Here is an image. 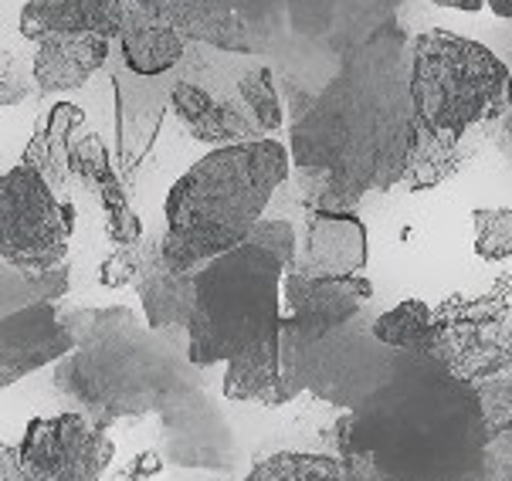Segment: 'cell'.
Instances as JSON below:
<instances>
[{"mask_svg":"<svg viewBox=\"0 0 512 481\" xmlns=\"http://www.w3.org/2000/svg\"><path fill=\"white\" fill-rule=\"evenodd\" d=\"M418 139L411 38L390 24L336 61V75L289 122L295 194L306 211H357L397 187Z\"/></svg>","mask_w":512,"mask_h":481,"instance_id":"6da1fadb","label":"cell"},{"mask_svg":"<svg viewBox=\"0 0 512 481\" xmlns=\"http://www.w3.org/2000/svg\"><path fill=\"white\" fill-rule=\"evenodd\" d=\"M346 481H485V410L475 383L401 349L394 373L333 427Z\"/></svg>","mask_w":512,"mask_h":481,"instance_id":"7a4b0ae2","label":"cell"},{"mask_svg":"<svg viewBox=\"0 0 512 481\" xmlns=\"http://www.w3.org/2000/svg\"><path fill=\"white\" fill-rule=\"evenodd\" d=\"M75 349L55 363V390L106 431L123 417L160 414L167 427L184 424L194 404L211 407L197 393L187 360V329H150L136 312L72 309L62 312Z\"/></svg>","mask_w":512,"mask_h":481,"instance_id":"3957f363","label":"cell"},{"mask_svg":"<svg viewBox=\"0 0 512 481\" xmlns=\"http://www.w3.org/2000/svg\"><path fill=\"white\" fill-rule=\"evenodd\" d=\"M282 278L285 265L262 244H238L197 271L187 322V360L224 363L221 390L241 404L282 407Z\"/></svg>","mask_w":512,"mask_h":481,"instance_id":"277c9868","label":"cell"},{"mask_svg":"<svg viewBox=\"0 0 512 481\" xmlns=\"http://www.w3.org/2000/svg\"><path fill=\"white\" fill-rule=\"evenodd\" d=\"M292 177L289 146L279 139L214 146L170 187L160 234V258L197 275L214 258L248 241L268 200Z\"/></svg>","mask_w":512,"mask_h":481,"instance_id":"5b68a950","label":"cell"},{"mask_svg":"<svg viewBox=\"0 0 512 481\" xmlns=\"http://www.w3.org/2000/svg\"><path fill=\"white\" fill-rule=\"evenodd\" d=\"M411 102L418 126L465 136L512 109V72L492 48L431 28L411 38Z\"/></svg>","mask_w":512,"mask_h":481,"instance_id":"8992f818","label":"cell"},{"mask_svg":"<svg viewBox=\"0 0 512 481\" xmlns=\"http://www.w3.org/2000/svg\"><path fill=\"white\" fill-rule=\"evenodd\" d=\"M367 309L306 343L279 346L285 400H295L309 390L329 407L353 410L384 387L401 360V349L380 343L373 332L377 316H367Z\"/></svg>","mask_w":512,"mask_h":481,"instance_id":"52a82bcc","label":"cell"},{"mask_svg":"<svg viewBox=\"0 0 512 481\" xmlns=\"http://www.w3.org/2000/svg\"><path fill=\"white\" fill-rule=\"evenodd\" d=\"M75 207L38 170L17 163L0 173V261L24 282L68 261Z\"/></svg>","mask_w":512,"mask_h":481,"instance_id":"ba28073f","label":"cell"},{"mask_svg":"<svg viewBox=\"0 0 512 481\" xmlns=\"http://www.w3.org/2000/svg\"><path fill=\"white\" fill-rule=\"evenodd\" d=\"M512 278H502L482 295H448L435 305V336L428 356L451 376L468 383L489 380L512 370V326H509Z\"/></svg>","mask_w":512,"mask_h":481,"instance_id":"9c48e42d","label":"cell"},{"mask_svg":"<svg viewBox=\"0 0 512 481\" xmlns=\"http://www.w3.org/2000/svg\"><path fill=\"white\" fill-rule=\"evenodd\" d=\"M116 444L82 410L34 417L17 448V481H99Z\"/></svg>","mask_w":512,"mask_h":481,"instance_id":"30bf717a","label":"cell"},{"mask_svg":"<svg viewBox=\"0 0 512 481\" xmlns=\"http://www.w3.org/2000/svg\"><path fill=\"white\" fill-rule=\"evenodd\" d=\"M177 78L136 75L126 65L112 68V95H116V170L133 187L136 173L150 160L163 119L173 109Z\"/></svg>","mask_w":512,"mask_h":481,"instance_id":"8fae6325","label":"cell"},{"mask_svg":"<svg viewBox=\"0 0 512 481\" xmlns=\"http://www.w3.org/2000/svg\"><path fill=\"white\" fill-rule=\"evenodd\" d=\"M373 299V285L363 275H302L282 278V343H306L329 326L353 319Z\"/></svg>","mask_w":512,"mask_h":481,"instance_id":"7c38bea8","label":"cell"},{"mask_svg":"<svg viewBox=\"0 0 512 481\" xmlns=\"http://www.w3.org/2000/svg\"><path fill=\"white\" fill-rule=\"evenodd\" d=\"M404 0H282L285 28L336 58L390 28Z\"/></svg>","mask_w":512,"mask_h":481,"instance_id":"4fadbf2b","label":"cell"},{"mask_svg":"<svg viewBox=\"0 0 512 481\" xmlns=\"http://www.w3.org/2000/svg\"><path fill=\"white\" fill-rule=\"evenodd\" d=\"M75 349V336L55 302H28L0 319V390Z\"/></svg>","mask_w":512,"mask_h":481,"instance_id":"5bb4252c","label":"cell"},{"mask_svg":"<svg viewBox=\"0 0 512 481\" xmlns=\"http://www.w3.org/2000/svg\"><path fill=\"white\" fill-rule=\"evenodd\" d=\"M285 28L282 0H204V11L184 31L228 55H251Z\"/></svg>","mask_w":512,"mask_h":481,"instance_id":"9a60e30c","label":"cell"},{"mask_svg":"<svg viewBox=\"0 0 512 481\" xmlns=\"http://www.w3.org/2000/svg\"><path fill=\"white\" fill-rule=\"evenodd\" d=\"M370 258L367 224L357 211H309L295 268L302 275H363Z\"/></svg>","mask_w":512,"mask_h":481,"instance_id":"2e32d148","label":"cell"},{"mask_svg":"<svg viewBox=\"0 0 512 481\" xmlns=\"http://www.w3.org/2000/svg\"><path fill=\"white\" fill-rule=\"evenodd\" d=\"M173 116L187 129L190 139L207 146H234L251 143V139H265V129L251 116V109L234 92L231 99H221L204 85L180 78L173 89Z\"/></svg>","mask_w":512,"mask_h":481,"instance_id":"e0dca14e","label":"cell"},{"mask_svg":"<svg viewBox=\"0 0 512 481\" xmlns=\"http://www.w3.org/2000/svg\"><path fill=\"white\" fill-rule=\"evenodd\" d=\"M129 14V0H28L17 28L28 41H45L51 34H99L119 38Z\"/></svg>","mask_w":512,"mask_h":481,"instance_id":"ac0fdd59","label":"cell"},{"mask_svg":"<svg viewBox=\"0 0 512 481\" xmlns=\"http://www.w3.org/2000/svg\"><path fill=\"white\" fill-rule=\"evenodd\" d=\"M136 295L143 302L146 326L150 329H187L190 309H194L197 275L170 268L160 258V234L140 241V275H136Z\"/></svg>","mask_w":512,"mask_h":481,"instance_id":"d6986e66","label":"cell"},{"mask_svg":"<svg viewBox=\"0 0 512 481\" xmlns=\"http://www.w3.org/2000/svg\"><path fill=\"white\" fill-rule=\"evenodd\" d=\"M109 61V41L99 34H51L38 41L31 72L38 92H72Z\"/></svg>","mask_w":512,"mask_h":481,"instance_id":"ffe728a7","label":"cell"},{"mask_svg":"<svg viewBox=\"0 0 512 481\" xmlns=\"http://www.w3.org/2000/svg\"><path fill=\"white\" fill-rule=\"evenodd\" d=\"M123 65L136 75H170L187 55V38L173 24L146 14L129 0V14L119 34Z\"/></svg>","mask_w":512,"mask_h":481,"instance_id":"44dd1931","label":"cell"},{"mask_svg":"<svg viewBox=\"0 0 512 481\" xmlns=\"http://www.w3.org/2000/svg\"><path fill=\"white\" fill-rule=\"evenodd\" d=\"M85 122V112L75 106V102H55L48 109V116L41 126H34L31 143L24 146L21 163L38 170L41 177L51 183V190L62 194L65 183L72 180V146H75V129Z\"/></svg>","mask_w":512,"mask_h":481,"instance_id":"7402d4cb","label":"cell"},{"mask_svg":"<svg viewBox=\"0 0 512 481\" xmlns=\"http://www.w3.org/2000/svg\"><path fill=\"white\" fill-rule=\"evenodd\" d=\"M485 410V481H512V370L475 383Z\"/></svg>","mask_w":512,"mask_h":481,"instance_id":"603a6c76","label":"cell"},{"mask_svg":"<svg viewBox=\"0 0 512 481\" xmlns=\"http://www.w3.org/2000/svg\"><path fill=\"white\" fill-rule=\"evenodd\" d=\"M462 139L465 136H448L418 126V139H414L411 160H407V170L401 177L404 187L418 194V190H431L445 183L462 166Z\"/></svg>","mask_w":512,"mask_h":481,"instance_id":"cb8c5ba5","label":"cell"},{"mask_svg":"<svg viewBox=\"0 0 512 481\" xmlns=\"http://www.w3.org/2000/svg\"><path fill=\"white\" fill-rule=\"evenodd\" d=\"M373 332L380 343L394 349H411V353H428L431 336H435V309L421 299H404L384 316L373 319Z\"/></svg>","mask_w":512,"mask_h":481,"instance_id":"d4e9b609","label":"cell"},{"mask_svg":"<svg viewBox=\"0 0 512 481\" xmlns=\"http://www.w3.org/2000/svg\"><path fill=\"white\" fill-rule=\"evenodd\" d=\"M245 481H346V471L336 454L279 451L258 461Z\"/></svg>","mask_w":512,"mask_h":481,"instance_id":"484cf974","label":"cell"},{"mask_svg":"<svg viewBox=\"0 0 512 481\" xmlns=\"http://www.w3.org/2000/svg\"><path fill=\"white\" fill-rule=\"evenodd\" d=\"M238 95L241 102L251 109V116L258 119V126L268 133H279V129L285 126V109H282V95L279 89H275V78H272V68L265 65H255L248 68L245 75L238 78Z\"/></svg>","mask_w":512,"mask_h":481,"instance_id":"4316f807","label":"cell"},{"mask_svg":"<svg viewBox=\"0 0 512 481\" xmlns=\"http://www.w3.org/2000/svg\"><path fill=\"white\" fill-rule=\"evenodd\" d=\"M99 204L102 214H106V238L116 244V248H133V244L143 241V221L136 217L133 204H129V187L123 177H112L102 183L99 190Z\"/></svg>","mask_w":512,"mask_h":481,"instance_id":"83f0119b","label":"cell"},{"mask_svg":"<svg viewBox=\"0 0 512 481\" xmlns=\"http://www.w3.org/2000/svg\"><path fill=\"white\" fill-rule=\"evenodd\" d=\"M472 248L482 261L512 258V207H479L472 211Z\"/></svg>","mask_w":512,"mask_h":481,"instance_id":"f1b7e54d","label":"cell"},{"mask_svg":"<svg viewBox=\"0 0 512 481\" xmlns=\"http://www.w3.org/2000/svg\"><path fill=\"white\" fill-rule=\"evenodd\" d=\"M72 177H78L82 183H89L92 190H99L102 183L119 177L116 163H112V156L106 150V143H102L99 136L89 133V136H78L75 146H72Z\"/></svg>","mask_w":512,"mask_h":481,"instance_id":"f546056e","label":"cell"},{"mask_svg":"<svg viewBox=\"0 0 512 481\" xmlns=\"http://www.w3.org/2000/svg\"><path fill=\"white\" fill-rule=\"evenodd\" d=\"M34 92H38V82H34L31 65H24L11 51H0V109L21 106Z\"/></svg>","mask_w":512,"mask_h":481,"instance_id":"4dcf8cb0","label":"cell"},{"mask_svg":"<svg viewBox=\"0 0 512 481\" xmlns=\"http://www.w3.org/2000/svg\"><path fill=\"white\" fill-rule=\"evenodd\" d=\"M251 244H262L265 251H272L275 258L282 261L285 271L295 268V251H299V238H295V227L289 221H279V217H262L248 234Z\"/></svg>","mask_w":512,"mask_h":481,"instance_id":"1f68e13d","label":"cell"},{"mask_svg":"<svg viewBox=\"0 0 512 481\" xmlns=\"http://www.w3.org/2000/svg\"><path fill=\"white\" fill-rule=\"evenodd\" d=\"M136 275H140V244H133V248H116L99 265V285L112 288V292L133 285Z\"/></svg>","mask_w":512,"mask_h":481,"instance_id":"d6a6232c","label":"cell"},{"mask_svg":"<svg viewBox=\"0 0 512 481\" xmlns=\"http://www.w3.org/2000/svg\"><path fill=\"white\" fill-rule=\"evenodd\" d=\"M136 7H143L146 14L160 17V21L173 24L180 34H184L190 24L197 21V14L204 11V0H133Z\"/></svg>","mask_w":512,"mask_h":481,"instance_id":"836d02e7","label":"cell"},{"mask_svg":"<svg viewBox=\"0 0 512 481\" xmlns=\"http://www.w3.org/2000/svg\"><path fill=\"white\" fill-rule=\"evenodd\" d=\"M68 285H72V265H68V261L48 268L45 275L31 278V282H24V288H28V302H55V305H58V299L68 295Z\"/></svg>","mask_w":512,"mask_h":481,"instance_id":"e575fe53","label":"cell"},{"mask_svg":"<svg viewBox=\"0 0 512 481\" xmlns=\"http://www.w3.org/2000/svg\"><path fill=\"white\" fill-rule=\"evenodd\" d=\"M160 468H163L160 454H156V451H146V454H140V458H136L133 471H129V481H143V478L156 475V471H160Z\"/></svg>","mask_w":512,"mask_h":481,"instance_id":"d590c367","label":"cell"},{"mask_svg":"<svg viewBox=\"0 0 512 481\" xmlns=\"http://www.w3.org/2000/svg\"><path fill=\"white\" fill-rule=\"evenodd\" d=\"M0 481H17V448L0 441Z\"/></svg>","mask_w":512,"mask_h":481,"instance_id":"8d00e7d4","label":"cell"},{"mask_svg":"<svg viewBox=\"0 0 512 481\" xmlns=\"http://www.w3.org/2000/svg\"><path fill=\"white\" fill-rule=\"evenodd\" d=\"M438 7H451V11H465V14H475L485 7V0H435Z\"/></svg>","mask_w":512,"mask_h":481,"instance_id":"74e56055","label":"cell"},{"mask_svg":"<svg viewBox=\"0 0 512 481\" xmlns=\"http://www.w3.org/2000/svg\"><path fill=\"white\" fill-rule=\"evenodd\" d=\"M485 7L496 17H502V21H512V0H485Z\"/></svg>","mask_w":512,"mask_h":481,"instance_id":"f35d334b","label":"cell"},{"mask_svg":"<svg viewBox=\"0 0 512 481\" xmlns=\"http://www.w3.org/2000/svg\"><path fill=\"white\" fill-rule=\"evenodd\" d=\"M502 119H506V126H502V150H506V156L512 160V109Z\"/></svg>","mask_w":512,"mask_h":481,"instance_id":"ab89813d","label":"cell"}]
</instances>
